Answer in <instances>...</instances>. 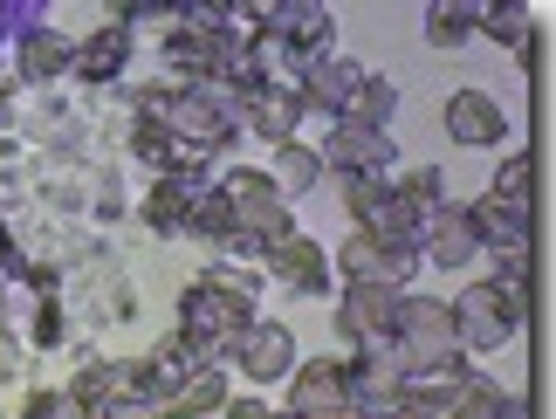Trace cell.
Listing matches in <instances>:
<instances>
[{
  "label": "cell",
  "instance_id": "cell-1",
  "mask_svg": "<svg viewBox=\"0 0 556 419\" xmlns=\"http://www.w3.org/2000/svg\"><path fill=\"white\" fill-rule=\"evenodd\" d=\"M446 309H454L460 351H502L529 317V268H495V282H475Z\"/></svg>",
  "mask_w": 556,
  "mask_h": 419
},
{
  "label": "cell",
  "instance_id": "cell-2",
  "mask_svg": "<svg viewBox=\"0 0 556 419\" xmlns=\"http://www.w3.org/2000/svg\"><path fill=\"white\" fill-rule=\"evenodd\" d=\"M254 330V303L248 296H233V289L220 282H186V296H179V338L200 351V358H233V344H241Z\"/></svg>",
  "mask_w": 556,
  "mask_h": 419
},
{
  "label": "cell",
  "instance_id": "cell-3",
  "mask_svg": "<svg viewBox=\"0 0 556 419\" xmlns=\"http://www.w3.org/2000/svg\"><path fill=\"white\" fill-rule=\"evenodd\" d=\"M392 344H399V358H405V379H413V371L467 365V351L454 338V309L433 303V296H399V309H392Z\"/></svg>",
  "mask_w": 556,
  "mask_h": 419
},
{
  "label": "cell",
  "instance_id": "cell-4",
  "mask_svg": "<svg viewBox=\"0 0 556 419\" xmlns=\"http://www.w3.org/2000/svg\"><path fill=\"white\" fill-rule=\"evenodd\" d=\"M220 200H227V214H233V241L254 247V255H268L275 241L295 234L289 200L275 193L268 173H227V179H220ZM233 241H227V247H233Z\"/></svg>",
  "mask_w": 556,
  "mask_h": 419
},
{
  "label": "cell",
  "instance_id": "cell-5",
  "mask_svg": "<svg viewBox=\"0 0 556 419\" xmlns=\"http://www.w3.org/2000/svg\"><path fill=\"white\" fill-rule=\"evenodd\" d=\"M337 268H344V282H371V289H399L413 282L419 268V247L413 241H378V234H351L344 247H337Z\"/></svg>",
  "mask_w": 556,
  "mask_h": 419
},
{
  "label": "cell",
  "instance_id": "cell-6",
  "mask_svg": "<svg viewBox=\"0 0 556 419\" xmlns=\"http://www.w3.org/2000/svg\"><path fill=\"white\" fill-rule=\"evenodd\" d=\"M289 419H357L344 358H309L289 371Z\"/></svg>",
  "mask_w": 556,
  "mask_h": 419
},
{
  "label": "cell",
  "instance_id": "cell-7",
  "mask_svg": "<svg viewBox=\"0 0 556 419\" xmlns=\"http://www.w3.org/2000/svg\"><path fill=\"white\" fill-rule=\"evenodd\" d=\"M392 309H399V289H371V282H351L344 303H337V338L351 351L384 344L392 338Z\"/></svg>",
  "mask_w": 556,
  "mask_h": 419
},
{
  "label": "cell",
  "instance_id": "cell-8",
  "mask_svg": "<svg viewBox=\"0 0 556 419\" xmlns=\"http://www.w3.org/2000/svg\"><path fill=\"white\" fill-rule=\"evenodd\" d=\"M316 158L337 165V179H384V165H392V138L371 131V124H337L330 152H316Z\"/></svg>",
  "mask_w": 556,
  "mask_h": 419
},
{
  "label": "cell",
  "instance_id": "cell-9",
  "mask_svg": "<svg viewBox=\"0 0 556 419\" xmlns=\"http://www.w3.org/2000/svg\"><path fill=\"white\" fill-rule=\"evenodd\" d=\"M357 82H365V62H344V55H316L309 69H303V111H330V117H344L351 111V97H357Z\"/></svg>",
  "mask_w": 556,
  "mask_h": 419
},
{
  "label": "cell",
  "instance_id": "cell-10",
  "mask_svg": "<svg viewBox=\"0 0 556 419\" xmlns=\"http://www.w3.org/2000/svg\"><path fill=\"white\" fill-rule=\"evenodd\" d=\"M233 365H241L254 385L289 379V371H295V338H289V323H254L248 338L233 344Z\"/></svg>",
  "mask_w": 556,
  "mask_h": 419
},
{
  "label": "cell",
  "instance_id": "cell-11",
  "mask_svg": "<svg viewBox=\"0 0 556 419\" xmlns=\"http://www.w3.org/2000/svg\"><path fill=\"white\" fill-rule=\"evenodd\" d=\"M262 262L275 268V276H282V289H295V296H324V289H330V255H324V247H316L309 234L275 241Z\"/></svg>",
  "mask_w": 556,
  "mask_h": 419
},
{
  "label": "cell",
  "instance_id": "cell-12",
  "mask_svg": "<svg viewBox=\"0 0 556 419\" xmlns=\"http://www.w3.org/2000/svg\"><path fill=\"white\" fill-rule=\"evenodd\" d=\"M446 138H454V144H502L508 138L502 103L488 90H454V97H446Z\"/></svg>",
  "mask_w": 556,
  "mask_h": 419
},
{
  "label": "cell",
  "instance_id": "cell-13",
  "mask_svg": "<svg viewBox=\"0 0 556 419\" xmlns=\"http://www.w3.org/2000/svg\"><path fill=\"white\" fill-rule=\"evenodd\" d=\"M419 234H426V255H433L440 268H467V262H475V247H481L467 206H440V214H426Z\"/></svg>",
  "mask_w": 556,
  "mask_h": 419
},
{
  "label": "cell",
  "instance_id": "cell-14",
  "mask_svg": "<svg viewBox=\"0 0 556 419\" xmlns=\"http://www.w3.org/2000/svg\"><path fill=\"white\" fill-rule=\"evenodd\" d=\"M241 124H254V138H268V144H295L303 97H295V90H254V97L241 103Z\"/></svg>",
  "mask_w": 556,
  "mask_h": 419
},
{
  "label": "cell",
  "instance_id": "cell-15",
  "mask_svg": "<svg viewBox=\"0 0 556 419\" xmlns=\"http://www.w3.org/2000/svg\"><path fill=\"white\" fill-rule=\"evenodd\" d=\"M200 365H206V358H200V351H192V344L179 338V330H173V338H165V344L152 351V358L138 365V385L152 392V399H165V392H179V385H186Z\"/></svg>",
  "mask_w": 556,
  "mask_h": 419
},
{
  "label": "cell",
  "instance_id": "cell-16",
  "mask_svg": "<svg viewBox=\"0 0 556 419\" xmlns=\"http://www.w3.org/2000/svg\"><path fill=\"white\" fill-rule=\"evenodd\" d=\"M220 406H227V371L220 365H200L179 392H165V399H159L165 419H206V412H220Z\"/></svg>",
  "mask_w": 556,
  "mask_h": 419
},
{
  "label": "cell",
  "instance_id": "cell-17",
  "mask_svg": "<svg viewBox=\"0 0 556 419\" xmlns=\"http://www.w3.org/2000/svg\"><path fill=\"white\" fill-rule=\"evenodd\" d=\"M70 62H76V49H70L55 28H28V35H21V55H14L21 82H55Z\"/></svg>",
  "mask_w": 556,
  "mask_h": 419
},
{
  "label": "cell",
  "instance_id": "cell-18",
  "mask_svg": "<svg viewBox=\"0 0 556 419\" xmlns=\"http://www.w3.org/2000/svg\"><path fill=\"white\" fill-rule=\"evenodd\" d=\"M124 55H131V28H97V35L76 49L70 69H76V76H90V82H111V76L124 69Z\"/></svg>",
  "mask_w": 556,
  "mask_h": 419
},
{
  "label": "cell",
  "instance_id": "cell-19",
  "mask_svg": "<svg viewBox=\"0 0 556 419\" xmlns=\"http://www.w3.org/2000/svg\"><path fill=\"white\" fill-rule=\"evenodd\" d=\"M529 186H536V158L529 152H508L495 186H488V206H502V214H522L529 220Z\"/></svg>",
  "mask_w": 556,
  "mask_h": 419
},
{
  "label": "cell",
  "instance_id": "cell-20",
  "mask_svg": "<svg viewBox=\"0 0 556 419\" xmlns=\"http://www.w3.org/2000/svg\"><path fill=\"white\" fill-rule=\"evenodd\" d=\"M275 193H282V200H295V193H309V186L316 179H324V158H316L309 152V144H275Z\"/></svg>",
  "mask_w": 556,
  "mask_h": 419
},
{
  "label": "cell",
  "instance_id": "cell-21",
  "mask_svg": "<svg viewBox=\"0 0 556 419\" xmlns=\"http://www.w3.org/2000/svg\"><path fill=\"white\" fill-rule=\"evenodd\" d=\"M392 111H399V90H392L384 76L365 69V82H357V97H351V111L337 117V124H371V131H384V124H392Z\"/></svg>",
  "mask_w": 556,
  "mask_h": 419
},
{
  "label": "cell",
  "instance_id": "cell-22",
  "mask_svg": "<svg viewBox=\"0 0 556 419\" xmlns=\"http://www.w3.org/2000/svg\"><path fill=\"white\" fill-rule=\"evenodd\" d=\"M440 186H446V179H440V165H413V173L399 179V200L426 220V214H440Z\"/></svg>",
  "mask_w": 556,
  "mask_h": 419
},
{
  "label": "cell",
  "instance_id": "cell-23",
  "mask_svg": "<svg viewBox=\"0 0 556 419\" xmlns=\"http://www.w3.org/2000/svg\"><path fill=\"white\" fill-rule=\"evenodd\" d=\"M481 8H426V35H433V49H460L467 28H475Z\"/></svg>",
  "mask_w": 556,
  "mask_h": 419
},
{
  "label": "cell",
  "instance_id": "cell-24",
  "mask_svg": "<svg viewBox=\"0 0 556 419\" xmlns=\"http://www.w3.org/2000/svg\"><path fill=\"white\" fill-rule=\"evenodd\" d=\"M475 21H481V28L502 41V49H522V41L536 35V28H529V8H481Z\"/></svg>",
  "mask_w": 556,
  "mask_h": 419
},
{
  "label": "cell",
  "instance_id": "cell-25",
  "mask_svg": "<svg viewBox=\"0 0 556 419\" xmlns=\"http://www.w3.org/2000/svg\"><path fill=\"white\" fill-rule=\"evenodd\" d=\"M220 412H227V419H289V412H268L262 399H227Z\"/></svg>",
  "mask_w": 556,
  "mask_h": 419
},
{
  "label": "cell",
  "instance_id": "cell-26",
  "mask_svg": "<svg viewBox=\"0 0 556 419\" xmlns=\"http://www.w3.org/2000/svg\"><path fill=\"white\" fill-rule=\"evenodd\" d=\"M0 111H8V90H0Z\"/></svg>",
  "mask_w": 556,
  "mask_h": 419
}]
</instances>
